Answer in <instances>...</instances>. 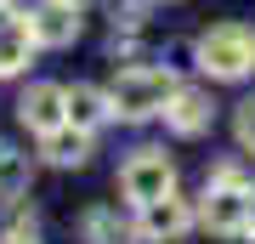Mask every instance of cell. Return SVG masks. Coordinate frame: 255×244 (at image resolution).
<instances>
[{"mask_svg":"<svg viewBox=\"0 0 255 244\" xmlns=\"http://www.w3.org/2000/svg\"><path fill=\"white\" fill-rule=\"evenodd\" d=\"M164 119H170L176 136H199V131H210V119H216V102H210L204 91H193V85H176L170 102H164Z\"/></svg>","mask_w":255,"mask_h":244,"instance_id":"7","label":"cell"},{"mask_svg":"<svg viewBox=\"0 0 255 244\" xmlns=\"http://www.w3.org/2000/svg\"><path fill=\"white\" fill-rule=\"evenodd\" d=\"M46 159H51V165H85V159H91L85 131H57V136H46Z\"/></svg>","mask_w":255,"mask_h":244,"instance_id":"11","label":"cell"},{"mask_svg":"<svg viewBox=\"0 0 255 244\" xmlns=\"http://www.w3.org/2000/svg\"><path fill=\"white\" fill-rule=\"evenodd\" d=\"M28 51H34V28H28V17H17L11 6H0V74H17L28 63Z\"/></svg>","mask_w":255,"mask_h":244,"instance_id":"9","label":"cell"},{"mask_svg":"<svg viewBox=\"0 0 255 244\" xmlns=\"http://www.w3.org/2000/svg\"><path fill=\"white\" fill-rule=\"evenodd\" d=\"M28 188V159L11 142H0V193H23Z\"/></svg>","mask_w":255,"mask_h":244,"instance_id":"12","label":"cell"},{"mask_svg":"<svg viewBox=\"0 0 255 244\" xmlns=\"http://www.w3.org/2000/svg\"><path fill=\"white\" fill-rule=\"evenodd\" d=\"M0 6H11V0H0Z\"/></svg>","mask_w":255,"mask_h":244,"instance_id":"16","label":"cell"},{"mask_svg":"<svg viewBox=\"0 0 255 244\" xmlns=\"http://www.w3.org/2000/svg\"><path fill=\"white\" fill-rule=\"evenodd\" d=\"M170 91H176L170 68L136 63V68H125V74L114 80L108 102H114V114H125V119H153V114H164V102H170Z\"/></svg>","mask_w":255,"mask_h":244,"instance_id":"1","label":"cell"},{"mask_svg":"<svg viewBox=\"0 0 255 244\" xmlns=\"http://www.w3.org/2000/svg\"><path fill=\"white\" fill-rule=\"evenodd\" d=\"M233 125H238V142H244V154H255V97H250V102H238V119H233Z\"/></svg>","mask_w":255,"mask_h":244,"instance_id":"14","label":"cell"},{"mask_svg":"<svg viewBox=\"0 0 255 244\" xmlns=\"http://www.w3.org/2000/svg\"><path fill=\"white\" fill-rule=\"evenodd\" d=\"M28 28H34V45H74L80 40V6L74 0H40Z\"/></svg>","mask_w":255,"mask_h":244,"instance_id":"6","label":"cell"},{"mask_svg":"<svg viewBox=\"0 0 255 244\" xmlns=\"http://www.w3.org/2000/svg\"><path fill=\"white\" fill-rule=\"evenodd\" d=\"M0 244H34V239H28V233H6V239H0Z\"/></svg>","mask_w":255,"mask_h":244,"instance_id":"15","label":"cell"},{"mask_svg":"<svg viewBox=\"0 0 255 244\" xmlns=\"http://www.w3.org/2000/svg\"><path fill=\"white\" fill-rule=\"evenodd\" d=\"M170 188H176V165L164 159V154H153V148L136 154L125 171H119V193H125L130 205H153V199H164Z\"/></svg>","mask_w":255,"mask_h":244,"instance_id":"4","label":"cell"},{"mask_svg":"<svg viewBox=\"0 0 255 244\" xmlns=\"http://www.w3.org/2000/svg\"><path fill=\"white\" fill-rule=\"evenodd\" d=\"M17 119L28 131H40V136H57L68 125V91L63 85H28L23 102H17Z\"/></svg>","mask_w":255,"mask_h":244,"instance_id":"5","label":"cell"},{"mask_svg":"<svg viewBox=\"0 0 255 244\" xmlns=\"http://www.w3.org/2000/svg\"><path fill=\"white\" fill-rule=\"evenodd\" d=\"M85 233H91V244H125V227H119L108 210H91V216H85Z\"/></svg>","mask_w":255,"mask_h":244,"instance_id":"13","label":"cell"},{"mask_svg":"<svg viewBox=\"0 0 255 244\" xmlns=\"http://www.w3.org/2000/svg\"><path fill=\"white\" fill-rule=\"evenodd\" d=\"M199 68L210 80H244L255 68V34L238 23H216L210 34L199 40Z\"/></svg>","mask_w":255,"mask_h":244,"instance_id":"3","label":"cell"},{"mask_svg":"<svg viewBox=\"0 0 255 244\" xmlns=\"http://www.w3.org/2000/svg\"><path fill=\"white\" fill-rule=\"evenodd\" d=\"M199 222L210 227V233H221V239L255 233V193L238 182V171H221L216 176V188H210L204 205H199Z\"/></svg>","mask_w":255,"mask_h":244,"instance_id":"2","label":"cell"},{"mask_svg":"<svg viewBox=\"0 0 255 244\" xmlns=\"http://www.w3.org/2000/svg\"><path fill=\"white\" fill-rule=\"evenodd\" d=\"M250 244H255V233H250Z\"/></svg>","mask_w":255,"mask_h":244,"instance_id":"17","label":"cell"},{"mask_svg":"<svg viewBox=\"0 0 255 244\" xmlns=\"http://www.w3.org/2000/svg\"><path fill=\"white\" fill-rule=\"evenodd\" d=\"M108 114H114L108 91H97V85H68V125H74V131H97Z\"/></svg>","mask_w":255,"mask_h":244,"instance_id":"10","label":"cell"},{"mask_svg":"<svg viewBox=\"0 0 255 244\" xmlns=\"http://www.w3.org/2000/svg\"><path fill=\"white\" fill-rule=\"evenodd\" d=\"M193 227V205L176 199V193H164V199L142 205V239H182Z\"/></svg>","mask_w":255,"mask_h":244,"instance_id":"8","label":"cell"}]
</instances>
